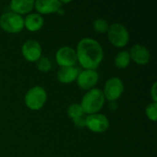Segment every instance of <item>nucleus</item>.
Here are the masks:
<instances>
[{
    "mask_svg": "<svg viewBox=\"0 0 157 157\" xmlns=\"http://www.w3.org/2000/svg\"><path fill=\"white\" fill-rule=\"evenodd\" d=\"M105 103V98L102 90L98 88H92L88 90L81 100V107L85 114H96L103 108Z\"/></svg>",
    "mask_w": 157,
    "mask_h": 157,
    "instance_id": "2",
    "label": "nucleus"
},
{
    "mask_svg": "<svg viewBox=\"0 0 157 157\" xmlns=\"http://www.w3.org/2000/svg\"><path fill=\"white\" fill-rule=\"evenodd\" d=\"M73 122H74L75 126L78 129L85 128L86 127V116L75 119V120H73Z\"/></svg>",
    "mask_w": 157,
    "mask_h": 157,
    "instance_id": "21",
    "label": "nucleus"
},
{
    "mask_svg": "<svg viewBox=\"0 0 157 157\" xmlns=\"http://www.w3.org/2000/svg\"><path fill=\"white\" fill-rule=\"evenodd\" d=\"M0 27L6 32L18 33L24 29V18L12 11L5 12L0 16Z\"/></svg>",
    "mask_w": 157,
    "mask_h": 157,
    "instance_id": "4",
    "label": "nucleus"
},
{
    "mask_svg": "<svg viewBox=\"0 0 157 157\" xmlns=\"http://www.w3.org/2000/svg\"><path fill=\"white\" fill-rule=\"evenodd\" d=\"M42 49L39 41L35 40H26L21 47V53L25 60L30 63H36L41 57Z\"/></svg>",
    "mask_w": 157,
    "mask_h": 157,
    "instance_id": "8",
    "label": "nucleus"
},
{
    "mask_svg": "<svg viewBox=\"0 0 157 157\" xmlns=\"http://www.w3.org/2000/svg\"><path fill=\"white\" fill-rule=\"evenodd\" d=\"M107 33L109 42L117 48H122L126 46L130 40L128 29L120 23H113L109 25Z\"/></svg>",
    "mask_w": 157,
    "mask_h": 157,
    "instance_id": "5",
    "label": "nucleus"
},
{
    "mask_svg": "<svg viewBox=\"0 0 157 157\" xmlns=\"http://www.w3.org/2000/svg\"><path fill=\"white\" fill-rule=\"evenodd\" d=\"M99 79V75L96 70H86L85 69L82 72H79L76 83L77 86L82 90H90L94 88V86L98 84Z\"/></svg>",
    "mask_w": 157,
    "mask_h": 157,
    "instance_id": "10",
    "label": "nucleus"
},
{
    "mask_svg": "<svg viewBox=\"0 0 157 157\" xmlns=\"http://www.w3.org/2000/svg\"><path fill=\"white\" fill-rule=\"evenodd\" d=\"M109 23L104 18H97L93 21V29L98 33H106L109 29Z\"/></svg>",
    "mask_w": 157,
    "mask_h": 157,
    "instance_id": "18",
    "label": "nucleus"
},
{
    "mask_svg": "<svg viewBox=\"0 0 157 157\" xmlns=\"http://www.w3.org/2000/svg\"><path fill=\"white\" fill-rule=\"evenodd\" d=\"M67 114H68L69 118H71L72 120H75V119H77L80 117H84L86 115L81 105L77 104V103H74L69 106V108L67 109Z\"/></svg>",
    "mask_w": 157,
    "mask_h": 157,
    "instance_id": "17",
    "label": "nucleus"
},
{
    "mask_svg": "<svg viewBox=\"0 0 157 157\" xmlns=\"http://www.w3.org/2000/svg\"><path fill=\"white\" fill-rule=\"evenodd\" d=\"M36 64H37V68L40 72H43V73L49 72L52 69V62H51V60L49 58H47V57H44V56H41L36 62Z\"/></svg>",
    "mask_w": 157,
    "mask_h": 157,
    "instance_id": "19",
    "label": "nucleus"
},
{
    "mask_svg": "<svg viewBox=\"0 0 157 157\" xmlns=\"http://www.w3.org/2000/svg\"><path fill=\"white\" fill-rule=\"evenodd\" d=\"M62 7L59 0H37L34 3V8L39 14H51L56 13Z\"/></svg>",
    "mask_w": 157,
    "mask_h": 157,
    "instance_id": "12",
    "label": "nucleus"
},
{
    "mask_svg": "<svg viewBox=\"0 0 157 157\" xmlns=\"http://www.w3.org/2000/svg\"><path fill=\"white\" fill-rule=\"evenodd\" d=\"M44 24V19L39 13H30L24 18V27L31 32L40 30Z\"/></svg>",
    "mask_w": 157,
    "mask_h": 157,
    "instance_id": "15",
    "label": "nucleus"
},
{
    "mask_svg": "<svg viewBox=\"0 0 157 157\" xmlns=\"http://www.w3.org/2000/svg\"><path fill=\"white\" fill-rule=\"evenodd\" d=\"M123 91L124 85L122 80L119 77H111L106 82L104 90L102 92L105 99L114 102L121 97Z\"/></svg>",
    "mask_w": 157,
    "mask_h": 157,
    "instance_id": "6",
    "label": "nucleus"
},
{
    "mask_svg": "<svg viewBox=\"0 0 157 157\" xmlns=\"http://www.w3.org/2000/svg\"><path fill=\"white\" fill-rule=\"evenodd\" d=\"M145 113H146L147 118L150 121L155 122L157 120V102H152V103H150L146 107Z\"/></svg>",
    "mask_w": 157,
    "mask_h": 157,
    "instance_id": "20",
    "label": "nucleus"
},
{
    "mask_svg": "<svg viewBox=\"0 0 157 157\" xmlns=\"http://www.w3.org/2000/svg\"><path fill=\"white\" fill-rule=\"evenodd\" d=\"M56 13H59L60 15H63V14H64V10H63V8H62V7H61V8H60Z\"/></svg>",
    "mask_w": 157,
    "mask_h": 157,
    "instance_id": "24",
    "label": "nucleus"
},
{
    "mask_svg": "<svg viewBox=\"0 0 157 157\" xmlns=\"http://www.w3.org/2000/svg\"><path fill=\"white\" fill-rule=\"evenodd\" d=\"M129 53H130L131 60H132L133 62H135L140 65L147 64L151 59V54L149 50L145 46L139 43L133 45L131 48Z\"/></svg>",
    "mask_w": 157,
    "mask_h": 157,
    "instance_id": "11",
    "label": "nucleus"
},
{
    "mask_svg": "<svg viewBox=\"0 0 157 157\" xmlns=\"http://www.w3.org/2000/svg\"><path fill=\"white\" fill-rule=\"evenodd\" d=\"M24 100L25 105L29 109L40 110L44 107L47 101V92L43 87L35 86L26 93Z\"/></svg>",
    "mask_w": 157,
    "mask_h": 157,
    "instance_id": "3",
    "label": "nucleus"
},
{
    "mask_svg": "<svg viewBox=\"0 0 157 157\" xmlns=\"http://www.w3.org/2000/svg\"><path fill=\"white\" fill-rule=\"evenodd\" d=\"M78 74L79 70L75 66L61 67L57 72V79L63 84H71L76 80Z\"/></svg>",
    "mask_w": 157,
    "mask_h": 157,
    "instance_id": "14",
    "label": "nucleus"
},
{
    "mask_svg": "<svg viewBox=\"0 0 157 157\" xmlns=\"http://www.w3.org/2000/svg\"><path fill=\"white\" fill-rule=\"evenodd\" d=\"M33 0H13L9 4L10 10L18 15L29 14L34 8Z\"/></svg>",
    "mask_w": 157,
    "mask_h": 157,
    "instance_id": "13",
    "label": "nucleus"
},
{
    "mask_svg": "<svg viewBox=\"0 0 157 157\" xmlns=\"http://www.w3.org/2000/svg\"><path fill=\"white\" fill-rule=\"evenodd\" d=\"M131 61L132 60H131L129 52L128 51H121V52H118V54L116 55V57L114 59V63H115L117 68L125 69L129 66Z\"/></svg>",
    "mask_w": 157,
    "mask_h": 157,
    "instance_id": "16",
    "label": "nucleus"
},
{
    "mask_svg": "<svg viewBox=\"0 0 157 157\" xmlns=\"http://www.w3.org/2000/svg\"><path fill=\"white\" fill-rule=\"evenodd\" d=\"M117 108H118V104L116 103V101L110 102V103H109V109H110L111 110H116Z\"/></svg>",
    "mask_w": 157,
    "mask_h": 157,
    "instance_id": "23",
    "label": "nucleus"
},
{
    "mask_svg": "<svg viewBox=\"0 0 157 157\" xmlns=\"http://www.w3.org/2000/svg\"><path fill=\"white\" fill-rule=\"evenodd\" d=\"M75 52L80 65L86 70H96L104 58L102 46L91 38L82 39L77 44Z\"/></svg>",
    "mask_w": 157,
    "mask_h": 157,
    "instance_id": "1",
    "label": "nucleus"
},
{
    "mask_svg": "<svg viewBox=\"0 0 157 157\" xmlns=\"http://www.w3.org/2000/svg\"><path fill=\"white\" fill-rule=\"evenodd\" d=\"M55 60L61 67L75 66L77 62L75 50L69 46H63L56 52Z\"/></svg>",
    "mask_w": 157,
    "mask_h": 157,
    "instance_id": "9",
    "label": "nucleus"
},
{
    "mask_svg": "<svg viewBox=\"0 0 157 157\" xmlns=\"http://www.w3.org/2000/svg\"><path fill=\"white\" fill-rule=\"evenodd\" d=\"M86 127L93 132L102 133L109 129V121L101 113L87 115L86 117Z\"/></svg>",
    "mask_w": 157,
    "mask_h": 157,
    "instance_id": "7",
    "label": "nucleus"
},
{
    "mask_svg": "<svg viewBox=\"0 0 157 157\" xmlns=\"http://www.w3.org/2000/svg\"><path fill=\"white\" fill-rule=\"evenodd\" d=\"M156 83H154L152 88H151V91H150V94L152 96V99H153V102H157V94H156Z\"/></svg>",
    "mask_w": 157,
    "mask_h": 157,
    "instance_id": "22",
    "label": "nucleus"
}]
</instances>
